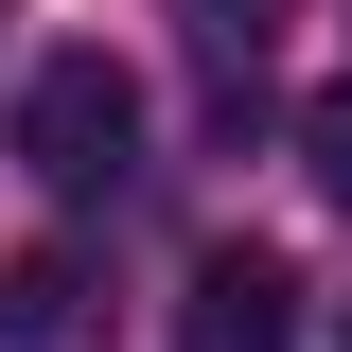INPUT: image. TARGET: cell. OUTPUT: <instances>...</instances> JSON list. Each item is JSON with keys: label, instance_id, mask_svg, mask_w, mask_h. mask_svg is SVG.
Masks as SVG:
<instances>
[{"label": "cell", "instance_id": "obj_1", "mask_svg": "<svg viewBox=\"0 0 352 352\" xmlns=\"http://www.w3.org/2000/svg\"><path fill=\"white\" fill-rule=\"evenodd\" d=\"M18 159H36L53 194H106V176L141 159V71L124 53H36V71H18Z\"/></svg>", "mask_w": 352, "mask_h": 352}, {"label": "cell", "instance_id": "obj_2", "mask_svg": "<svg viewBox=\"0 0 352 352\" xmlns=\"http://www.w3.org/2000/svg\"><path fill=\"white\" fill-rule=\"evenodd\" d=\"M176 352H300V264L282 247H212L176 282Z\"/></svg>", "mask_w": 352, "mask_h": 352}, {"label": "cell", "instance_id": "obj_3", "mask_svg": "<svg viewBox=\"0 0 352 352\" xmlns=\"http://www.w3.org/2000/svg\"><path fill=\"white\" fill-rule=\"evenodd\" d=\"M0 335H18V352H71V335H88V264H71V247H36L18 282H0Z\"/></svg>", "mask_w": 352, "mask_h": 352}, {"label": "cell", "instance_id": "obj_4", "mask_svg": "<svg viewBox=\"0 0 352 352\" xmlns=\"http://www.w3.org/2000/svg\"><path fill=\"white\" fill-rule=\"evenodd\" d=\"M282 18H300V0H176V36L229 71V106H247V71H264V36H282Z\"/></svg>", "mask_w": 352, "mask_h": 352}, {"label": "cell", "instance_id": "obj_5", "mask_svg": "<svg viewBox=\"0 0 352 352\" xmlns=\"http://www.w3.org/2000/svg\"><path fill=\"white\" fill-rule=\"evenodd\" d=\"M300 159H317V194H352V88H335V106L300 124Z\"/></svg>", "mask_w": 352, "mask_h": 352}]
</instances>
